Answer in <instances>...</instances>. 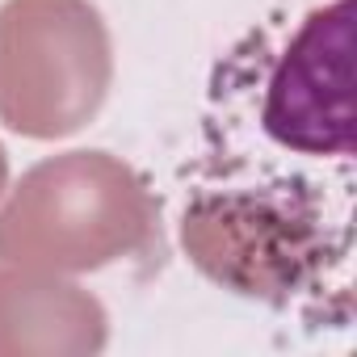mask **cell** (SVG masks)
Segmentation results:
<instances>
[{"label":"cell","instance_id":"6da1fadb","mask_svg":"<svg viewBox=\"0 0 357 357\" xmlns=\"http://www.w3.org/2000/svg\"><path fill=\"white\" fill-rule=\"evenodd\" d=\"M160 240L143 176L109 151H68L34 164L0 206V261L43 273H89Z\"/></svg>","mask_w":357,"mask_h":357},{"label":"cell","instance_id":"277c9868","mask_svg":"<svg viewBox=\"0 0 357 357\" xmlns=\"http://www.w3.org/2000/svg\"><path fill=\"white\" fill-rule=\"evenodd\" d=\"M265 130L307 155L353 151V105H349V0L315 9L273 63L265 105Z\"/></svg>","mask_w":357,"mask_h":357},{"label":"cell","instance_id":"5b68a950","mask_svg":"<svg viewBox=\"0 0 357 357\" xmlns=\"http://www.w3.org/2000/svg\"><path fill=\"white\" fill-rule=\"evenodd\" d=\"M109 340L105 307L63 273L0 269V357H93Z\"/></svg>","mask_w":357,"mask_h":357},{"label":"cell","instance_id":"8992f818","mask_svg":"<svg viewBox=\"0 0 357 357\" xmlns=\"http://www.w3.org/2000/svg\"><path fill=\"white\" fill-rule=\"evenodd\" d=\"M5 181H9V155H5V147H0V194H5Z\"/></svg>","mask_w":357,"mask_h":357},{"label":"cell","instance_id":"3957f363","mask_svg":"<svg viewBox=\"0 0 357 357\" xmlns=\"http://www.w3.org/2000/svg\"><path fill=\"white\" fill-rule=\"evenodd\" d=\"M114 80L109 30L89 0L0 5V122L26 139L76 135Z\"/></svg>","mask_w":357,"mask_h":357},{"label":"cell","instance_id":"7a4b0ae2","mask_svg":"<svg viewBox=\"0 0 357 357\" xmlns=\"http://www.w3.org/2000/svg\"><path fill=\"white\" fill-rule=\"evenodd\" d=\"M190 261L231 294L286 307L324 290L328 265H344V231H328L324 202L303 185L202 190L181 215Z\"/></svg>","mask_w":357,"mask_h":357}]
</instances>
